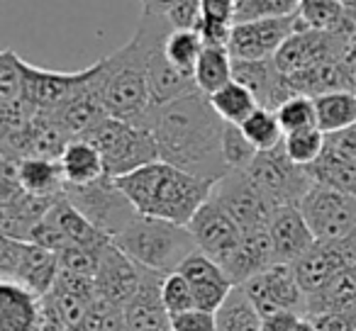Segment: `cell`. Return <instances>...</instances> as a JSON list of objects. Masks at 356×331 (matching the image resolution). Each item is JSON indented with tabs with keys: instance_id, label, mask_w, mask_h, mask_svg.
Returning a JSON list of instances; mask_svg holds the SVG:
<instances>
[{
	"instance_id": "obj_1",
	"label": "cell",
	"mask_w": 356,
	"mask_h": 331,
	"mask_svg": "<svg viewBox=\"0 0 356 331\" xmlns=\"http://www.w3.org/2000/svg\"><path fill=\"white\" fill-rule=\"evenodd\" d=\"M225 124L227 122L215 112L210 98L200 90L161 108H152L147 119V127L156 137L161 161L213 183L229 173L222 151Z\"/></svg>"
},
{
	"instance_id": "obj_2",
	"label": "cell",
	"mask_w": 356,
	"mask_h": 331,
	"mask_svg": "<svg viewBox=\"0 0 356 331\" xmlns=\"http://www.w3.org/2000/svg\"><path fill=\"white\" fill-rule=\"evenodd\" d=\"M171 30V22L163 15H142L132 40L120 46L115 54L100 59L98 85L110 117L147 127V119L154 108L147 74L149 56L154 46L166 40Z\"/></svg>"
},
{
	"instance_id": "obj_3",
	"label": "cell",
	"mask_w": 356,
	"mask_h": 331,
	"mask_svg": "<svg viewBox=\"0 0 356 331\" xmlns=\"http://www.w3.org/2000/svg\"><path fill=\"white\" fill-rule=\"evenodd\" d=\"M115 183L127 195L139 214L168 219L186 227L195 217V212L208 203L215 188L213 180L198 178L161 158L147 163L134 173L115 178Z\"/></svg>"
},
{
	"instance_id": "obj_4",
	"label": "cell",
	"mask_w": 356,
	"mask_h": 331,
	"mask_svg": "<svg viewBox=\"0 0 356 331\" xmlns=\"http://www.w3.org/2000/svg\"><path fill=\"white\" fill-rule=\"evenodd\" d=\"M132 261L159 273H176L188 256L200 251L186 224L139 214L113 239Z\"/></svg>"
},
{
	"instance_id": "obj_5",
	"label": "cell",
	"mask_w": 356,
	"mask_h": 331,
	"mask_svg": "<svg viewBox=\"0 0 356 331\" xmlns=\"http://www.w3.org/2000/svg\"><path fill=\"white\" fill-rule=\"evenodd\" d=\"M81 139H88L95 144V148L103 156L108 178H122V176L134 173L147 163L161 158L152 129L118 117H105L93 132H88Z\"/></svg>"
},
{
	"instance_id": "obj_6",
	"label": "cell",
	"mask_w": 356,
	"mask_h": 331,
	"mask_svg": "<svg viewBox=\"0 0 356 331\" xmlns=\"http://www.w3.org/2000/svg\"><path fill=\"white\" fill-rule=\"evenodd\" d=\"M59 253L32 241L3 237L0 239V278L27 287L44 297L54 290L59 278Z\"/></svg>"
},
{
	"instance_id": "obj_7",
	"label": "cell",
	"mask_w": 356,
	"mask_h": 331,
	"mask_svg": "<svg viewBox=\"0 0 356 331\" xmlns=\"http://www.w3.org/2000/svg\"><path fill=\"white\" fill-rule=\"evenodd\" d=\"M247 173L259 183V188L268 195L276 207L281 205H300V200L307 195V190L315 185L310 171L305 166H298L291 161L286 148L276 146L271 151H259Z\"/></svg>"
},
{
	"instance_id": "obj_8",
	"label": "cell",
	"mask_w": 356,
	"mask_h": 331,
	"mask_svg": "<svg viewBox=\"0 0 356 331\" xmlns=\"http://www.w3.org/2000/svg\"><path fill=\"white\" fill-rule=\"evenodd\" d=\"M66 198L113 239L137 217L134 205L108 176L88 185H66Z\"/></svg>"
},
{
	"instance_id": "obj_9",
	"label": "cell",
	"mask_w": 356,
	"mask_h": 331,
	"mask_svg": "<svg viewBox=\"0 0 356 331\" xmlns=\"http://www.w3.org/2000/svg\"><path fill=\"white\" fill-rule=\"evenodd\" d=\"M298 207L317 241H332L356 232V195L315 183Z\"/></svg>"
},
{
	"instance_id": "obj_10",
	"label": "cell",
	"mask_w": 356,
	"mask_h": 331,
	"mask_svg": "<svg viewBox=\"0 0 356 331\" xmlns=\"http://www.w3.org/2000/svg\"><path fill=\"white\" fill-rule=\"evenodd\" d=\"M351 40L354 37H346L341 32L317 30V27H310L305 22L300 30L288 37L286 44L273 56V61H276L281 74H302V71H310L322 64L337 61Z\"/></svg>"
},
{
	"instance_id": "obj_11",
	"label": "cell",
	"mask_w": 356,
	"mask_h": 331,
	"mask_svg": "<svg viewBox=\"0 0 356 331\" xmlns=\"http://www.w3.org/2000/svg\"><path fill=\"white\" fill-rule=\"evenodd\" d=\"M213 198L237 219L244 232L268 227L276 212V205L247 171H229L225 178H220L213 188Z\"/></svg>"
},
{
	"instance_id": "obj_12",
	"label": "cell",
	"mask_w": 356,
	"mask_h": 331,
	"mask_svg": "<svg viewBox=\"0 0 356 331\" xmlns=\"http://www.w3.org/2000/svg\"><path fill=\"white\" fill-rule=\"evenodd\" d=\"M244 292L254 302L261 316L273 312H300L305 314L307 295L298 282L293 263H273L271 268L242 282Z\"/></svg>"
},
{
	"instance_id": "obj_13",
	"label": "cell",
	"mask_w": 356,
	"mask_h": 331,
	"mask_svg": "<svg viewBox=\"0 0 356 331\" xmlns=\"http://www.w3.org/2000/svg\"><path fill=\"white\" fill-rule=\"evenodd\" d=\"M305 25L298 15L291 17H271V20H249L234 22L232 37H229V54L244 61H266L278 54L286 40Z\"/></svg>"
},
{
	"instance_id": "obj_14",
	"label": "cell",
	"mask_w": 356,
	"mask_h": 331,
	"mask_svg": "<svg viewBox=\"0 0 356 331\" xmlns=\"http://www.w3.org/2000/svg\"><path fill=\"white\" fill-rule=\"evenodd\" d=\"M98 74V61L81 71H51L22 59V98L42 112H56L76 90Z\"/></svg>"
},
{
	"instance_id": "obj_15",
	"label": "cell",
	"mask_w": 356,
	"mask_h": 331,
	"mask_svg": "<svg viewBox=\"0 0 356 331\" xmlns=\"http://www.w3.org/2000/svg\"><path fill=\"white\" fill-rule=\"evenodd\" d=\"M191 234L195 237V244L203 253L225 266L234 251L239 248L244 237V229L237 224V219L210 195L208 203L195 212V217L188 224Z\"/></svg>"
},
{
	"instance_id": "obj_16",
	"label": "cell",
	"mask_w": 356,
	"mask_h": 331,
	"mask_svg": "<svg viewBox=\"0 0 356 331\" xmlns=\"http://www.w3.org/2000/svg\"><path fill=\"white\" fill-rule=\"evenodd\" d=\"M344 268H356V232L332 241H315L310 251L293 263V271L305 295L320 290L332 275Z\"/></svg>"
},
{
	"instance_id": "obj_17",
	"label": "cell",
	"mask_w": 356,
	"mask_h": 331,
	"mask_svg": "<svg viewBox=\"0 0 356 331\" xmlns=\"http://www.w3.org/2000/svg\"><path fill=\"white\" fill-rule=\"evenodd\" d=\"M95 290L98 297L122 307L132 300V295L139 287L142 268L137 261L127 256L115 241L105 244L98 256V268H95Z\"/></svg>"
},
{
	"instance_id": "obj_18",
	"label": "cell",
	"mask_w": 356,
	"mask_h": 331,
	"mask_svg": "<svg viewBox=\"0 0 356 331\" xmlns=\"http://www.w3.org/2000/svg\"><path fill=\"white\" fill-rule=\"evenodd\" d=\"M142 268L139 287L132 295V300L124 305V324L127 331H171V314L163 305L161 285L166 273Z\"/></svg>"
},
{
	"instance_id": "obj_19",
	"label": "cell",
	"mask_w": 356,
	"mask_h": 331,
	"mask_svg": "<svg viewBox=\"0 0 356 331\" xmlns=\"http://www.w3.org/2000/svg\"><path fill=\"white\" fill-rule=\"evenodd\" d=\"M178 271L188 278L195 295V307H200V309L218 312L229 297V292L237 287L232 278L227 275V271L203 251H195L193 256L186 258Z\"/></svg>"
},
{
	"instance_id": "obj_20",
	"label": "cell",
	"mask_w": 356,
	"mask_h": 331,
	"mask_svg": "<svg viewBox=\"0 0 356 331\" xmlns=\"http://www.w3.org/2000/svg\"><path fill=\"white\" fill-rule=\"evenodd\" d=\"M268 232H271L278 263H296L317 241L298 205H281V207H276L271 222H268Z\"/></svg>"
},
{
	"instance_id": "obj_21",
	"label": "cell",
	"mask_w": 356,
	"mask_h": 331,
	"mask_svg": "<svg viewBox=\"0 0 356 331\" xmlns=\"http://www.w3.org/2000/svg\"><path fill=\"white\" fill-rule=\"evenodd\" d=\"M98 74H100V61H98ZM98 74L83 83L56 112H51L59 124L71 134L74 139L86 137L88 132H93L105 117H110L108 110L103 105V95H100L98 85Z\"/></svg>"
},
{
	"instance_id": "obj_22",
	"label": "cell",
	"mask_w": 356,
	"mask_h": 331,
	"mask_svg": "<svg viewBox=\"0 0 356 331\" xmlns=\"http://www.w3.org/2000/svg\"><path fill=\"white\" fill-rule=\"evenodd\" d=\"M163 42H159V44L154 46L152 56H149V71L147 74H149V93H152L154 108H161V105H168L178 98H186V95L198 93L195 76L184 74V71L176 69V66L166 59Z\"/></svg>"
},
{
	"instance_id": "obj_23",
	"label": "cell",
	"mask_w": 356,
	"mask_h": 331,
	"mask_svg": "<svg viewBox=\"0 0 356 331\" xmlns=\"http://www.w3.org/2000/svg\"><path fill=\"white\" fill-rule=\"evenodd\" d=\"M273 263H278V261H276V248H273L271 232H268V227H261V229H249V232H244L239 248L222 268L234 280V285H242L249 278L259 275L261 271L271 268Z\"/></svg>"
},
{
	"instance_id": "obj_24",
	"label": "cell",
	"mask_w": 356,
	"mask_h": 331,
	"mask_svg": "<svg viewBox=\"0 0 356 331\" xmlns=\"http://www.w3.org/2000/svg\"><path fill=\"white\" fill-rule=\"evenodd\" d=\"M42 297L10 280H0V331H40Z\"/></svg>"
},
{
	"instance_id": "obj_25",
	"label": "cell",
	"mask_w": 356,
	"mask_h": 331,
	"mask_svg": "<svg viewBox=\"0 0 356 331\" xmlns=\"http://www.w3.org/2000/svg\"><path fill=\"white\" fill-rule=\"evenodd\" d=\"M17 183L37 198H64L66 195V178L59 158H20Z\"/></svg>"
},
{
	"instance_id": "obj_26",
	"label": "cell",
	"mask_w": 356,
	"mask_h": 331,
	"mask_svg": "<svg viewBox=\"0 0 356 331\" xmlns=\"http://www.w3.org/2000/svg\"><path fill=\"white\" fill-rule=\"evenodd\" d=\"M61 169H64L66 185H88L105 178V163L100 151L88 139H71L69 146L61 153Z\"/></svg>"
},
{
	"instance_id": "obj_27",
	"label": "cell",
	"mask_w": 356,
	"mask_h": 331,
	"mask_svg": "<svg viewBox=\"0 0 356 331\" xmlns=\"http://www.w3.org/2000/svg\"><path fill=\"white\" fill-rule=\"evenodd\" d=\"M49 214L61 227L66 241L74 244V246H86V248H95V251H100L105 244L113 241V237H108L103 229L95 227V224L90 222V219L86 217V214L81 212V210L76 207L69 198H66V195L49 210Z\"/></svg>"
},
{
	"instance_id": "obj_28",
	"label": "cell",
	"mask_w": 356,
	"mask_h": 331,
	"mask_svg": "<svg viewBox=\"0 0 356 331\" xmlns=\"http://www.w3.org/2000/svg\"><path fill=\"white\" fill-rule=\"evenodd\" d=\"M356 307V268H344L332 275L320 290L307 295L305 316L320 314V312L351 309Z\"/></svg>"
},
{
	"instance_id": "obj_29",
	"label": "cell",
	"mask_w": 356,
	"mask_h": 331,
	"mask_svg": "<svg viewBox=\"0 0 356 331\" xmlns=\"http://www.w3.org/2000/svg\"><path fill=\"white\" fill-rule=\"evenodd\" d=\"M317 127L332 137L356 124V93L354 90H330L315 95Z\"/></svg>"
},
{
	"instance_id": "obj_30",
	"label": "cell",
	"mask_w": 356,
	"mask_h": 331,
	"mask_svg": "<svg viewBox=\"0 0 356 331\" xmlns=\"http://www.w3.org/2000/svg\"><path fill=\"white\" fill-rule=\"evenodd\" d=\"M312 180L341 193L356 195V161L327 144L325 153L312 166H307Z\"/></svg>"
},
{
	"instance_id": "obj_31",
	"label": "cell",
	"mask_w": 356,
	"mask_h": 331,
	"mask_svg": "<svg viewBox=\"0 0 356 331\" xmlns=\"http://www.w3.org/2000/svg\"><path fill=\"white\" fill-rule=\"evenodd\" d=\"M193 76L200 93L213 95L215 90L234 80V56L227 46H205Z\"/></svg>"
},
{
	"instance_id": "obj_32",
	"label": "cell",
	"mask_w": 356,
	"mask_h": 331,
	"mask_svg": "<svg viewBox=\"0 0 356 331\" xmlns=\"http://www.w3.org/2000/svg\"><path fill=\"white\" fill-rule=\"evenodd\" d=\"M264 316L242 285H237L218 309V331H261Z\"/></svg>"
},
{
	"instance_id": "obj_33",
	"label": "cell",
	"mask_w": 356,
	"mask_h": 331,
	"mask_svg": "<svg viewBox=\"0 0 356 331\" xmlns=\"http://www.w3.org/2000/svg\"><path fill=\"white\" fill-rule=\"evenodd\" d=\"M208 98H210V103H213L215 112L227 124H242L244 119L259 108L257 95H254L247 85L239 83V80H229L227 85L215 90Z\"/></svg>"
},
{
	"instance_id": "obj_34",
	"label": "cell",
	"mask_w": 356,
	"mask_h": 331,
	"mask_svg": "<svg viewBox=\"0 0 356 331\" xmlns=\"http://www.w3.org/2000/svg\"><path fill=\"white\" fill-rule=\"evenodd\" d=\"M239 127L259 151H271V148L281 146L286 139V129H283L276 110L264 108V105H259Z\"/></svg>"
},
{
	"instance_id": "obj_35",
	"label": "cell",
	"mask_w": 356,
	"mask_h": 331,
	"mask_svg": "<svg viewBox=\"0 0 356 331\" xmlns=\"http://www.w3.org/2000/svg\"><path fill=\"white\" fill-rule=\"evenodd\" d=\"M205 49V42L200 37L198 30H171L163 42V51L166 59L171 61L176 69H181L184 74H195L198 59Z\"/></svg>"
},
{
	"instance_id": "obj_36",
	"label": "cell",
	"mask_w": 356,
	"mask_h": 331,
	"mask_svg": "<svg viewBox=\"0 0 356 331\" xmlns=\"http://www.w3.org/2000/svg\"><path fill=\"white\" fill-rule=\"evenodd\" d=\"M283 148L291 156V161H296L298 166H312L317 158L325 153L327 148V134L320 127H307L298 129V132L286 134L283 139Z\"/></svg>"
},
{
	"instance_id": "obj_37",
	"label": "cell",
	"mask_w": 356,
	"mask_h": 331,
	"mask_svg": "<svg viewBox=\"0 0 356 331\" xmlns=\"http://www.w3.org/2000/svg\"><path fill=\"white\" fill-rule=\"evenodd\" d=\"M300 6H302V0H237L234 22L291 17L300 12Z\"/></svg>"
},
{
	"instance_id": "obj_38",
	"label": "cell",
	"mask_w": 356,
	"mask_h": 331,
	"mask_svg": "<svg viewBox=\"0 0 356 331\" xmlns=\"http://www.w3.org/2000/svg\"><path fill=\"white\" fill-rule=\"evenodd\" d=\"M286 134L298 132V129L317 127V112H315V98L310 95H291L281 108L276 110Z\"/></svg>"
},
{
	"instance_id": "obj_39",
	"label": "cell",
	"mask_w": 356,
	"mask_h": 331,
	"mask_svg": "<svg viewBox=\"0 0 356 331\" xmlns=\"http://www.w3.org/2000/svg\"><path fill=\"white\" fill-rule=\"evenodd\" d=\"M225 161L229 171H247L252 161L257 158L259 148L247 139L239 124H225V139H222Z\"/></svg>"
},
{
	"instance_id": "obj_40",
	"label": "cell",
	"mask_w": 356,
	"mask_h": 331,
	"mask_svg": "<svg viewBox=\"0 0 356 331\" xmlns=\"http://www.w3.org/2000/svg\"><path fill=\"white\" fill-rule=\"evenodd\" d=\"M81 331H127L124 324V309L113 302L95 297L90 302L88 312L83 316V324L79 326Z\"/></svg>"
},
{
	"instance_id": "obj_41",
	"label": "cell",
	"mask_w": 356,
	"mask_h": 331,
	"mask_svg": "<svg viewBox=\"0 0 356 331\" xmlns=\"http://www.w3.org/2000/svg\"><path fill=\"white\" fill-rule=\"evenodd\" d=\"M161 295H163V305H166L168 314H178V312L193 309L195 307L193 287H191L188 278L181 271L168 273V275L163 278Z\"/></svg>"
},
{
	"instance_id": "obj_42",
	"label": "cell",
	"mask_w": 356,
	"mask_h": 331,
	"mask_svg": "<svg viewBox=\"0 0 356 331\" xmlns=\"http://www.w3.org/2000/svg\"><path fill=\"white\" fill-rule=\"evenodd\" d=\"M22 56H17L13 49H6L0 54V103L6 100L22 98Z\"/></svg>"
},
{
	"instance_id": "obj_43",
	"label": "cell",
	"mask_w": 356,
	"mask_h": 331,
	"mask_svg": "<svg viewBox=\"0 0 356 331\" xmlns=\"http://www.w3.org/2000/svg\"><path fill=\"white\" fill-rule=\"evenodd\" d=\"M100 251H103V248H100ZM100 251H95V248L74 246V244H69V246L61 248V251H59V266L64 268V271H71V273L95 275V268H98Z\"/></svg>"
},
{
	"instance_id": "obj_44",
	"label": "cell",
	"mask_w": 356,
	"mask_h": 331,
	"mask_svg": "<svg viewBox=\"0 0 356 331\" xmlns=\"http://www.w3.org/2000/svg\"><path fill=\"white\" fill-rule=\"evenodd\" d=\"M171 331H218V312H208L193 307V309L171 314Z\"/></svg>"
},
{
	"instance_id": "obj_45",
	"label": "cell",
	"mask_w": 356,
	"mask_h": 331,
	"mask_svg": "<svg viewBox=\"0 0 356 331\" xmlns=\"http://www.w3.org/2000/svg\"><path fill=\"white\" fill-rule=\"evenodd\" d=\"M317 331H356V307L351 309H334L310 314Z\"/></svg>"
},
{
	"instance_id": "obj_46",
	"label": "cell",
	"mask_w": 356,
	"mask_h": 331,
	"mask_svg": "<svg viewBox=\"0 0 356 331\" xmlns=\"http://www.w3.org/2000/svg\"><path fill=\"white\" fill-rule=\"evenodd\" d=\"M237 0H200V22H218V25H234Z\"/></svg>"
},
{
	"instance_id": "obj_47",
	"label": "cell",
	"mask_w": 356,
	"mask_h": 331,
	"mask_svg": "<svg viewBox=\"0 0 356 331\" xmlns=\"http://www.w3.org/2000/svg\"><path fill=\"white\" fill-rule=\"evenodd\" d=\"M337 64H339L341 88L354 90V93H356V37L344 46V51L339 54Z\"/></svg>"
},
{
	"instance_id": "obj_48",
	"label": "cell",
	"mask_w": 356,
	"mask_h": 331,
	"mask_svg": "<svg viewBox=\"0 0 356 331\" xmlns=\"http://www.w3.org/2000/svg\"><path fill=\"white\" fill-rule=\"evenodd\" d=\"M302 316L305 314L300 312H273V314L264 316L261 331H293Z\"/></svg>"
},
{
	"instance_id": "obj_49",
	"label": "cell",
	"mask_w": 356,
	"mask_h": 331,
	"mask_svg": "<svg viewBox=\"0 0 356 331\" xmlns=\"http://www.w3.org/2000/svg\"><path fill=\"white\" fill-rule=\"evenodd\" d=\"M327 144H330V146H334L337 151L351 156L356 161V124H354V127H349V129H344V132L327 137Z\"/></svg>"
},
{
	"instance_id": "obj_50",
	"label": "cell",
	"mask_w": 356,
	"mask_h": 331,
	"mask_svg": "<svg viewBox=\"0 0 356 331\" xmlns=\"http://www.w3.org/2000/svg\"><path fill=\"white\" fill-rule=\"evenodd\" d=\"M142 3V15H168L173 6H178L181 0H139Z\"/></svg>"
},
{
	"instance_id": "obj_51",
	"label": "cell",
	"mask_w": 356,
	"mask_h": 331,
	"mask_svg": "<svg viewBox=\"0 0 356 331\" xmlns=\"http://www.w3.org/2000/svg\"><path fill=\"white\" fill-rule=\"evenodd\" d=\"M293 331H317V329H315V324H312L310 316H302V319L298 321V326Z\"/></svg>"
}]
</instances>
